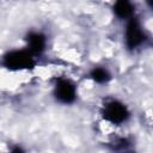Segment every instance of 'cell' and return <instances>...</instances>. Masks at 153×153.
<instances>
[{"mask_svg":"<svg viewBox=\"0 0 153 153\" xmlns=\"http://www.w3.org/2000/svg\"><path fill=\"white\" fill-rule=\"evenodd\" d=\"M126 41L129 48H137L143 42V31L137 20H134V18L129 19V23L127 25L126 30Z\"/></svg>","mask_w":153,"mask_h":153,"instance_id":"7a4b0ae2","label":"cell"},{"mask_svg":"<svg viewBox=\"0 0 153 153\" xmlns=\"http://www.w3.org/2000/svg\"><path fill=\"white\" fill-rule=\"evenodd\" d=\"M30 53H42L45 47V37L39 32H32L27 38Z\"/></svg>","mask_w":153,"mask_h":153,"instance_id":"5b68a950","label":"cell"},{"mask_svg":"<svg viewBox=\"0 0 153 153\" xmlns=\"http://www.w3.org/2000/svg\"><path fill=\"white\" fill-rule=\"evenodd\" d=\"M104 117L112 123L120 124L122 122H126L128 111L123 104L118 102H111L104 106Z\"/></svg>","mask_w":153,"mask_h":153,"instance_id":"6da1fadb","label":"cell"},{"mask_svg":"<svg viewBox=\"0 0 153 153\" xmlns=\"http://www.w3.org/2000/svg\"><path fill=\"white\" fill-rule=\"evenodd\" d=\"M114 12L118 18L129 20L133 16V6L129 1H117L114 5Z\"/></svg>","mask_w":153,"mask_h":153,"instance_id":"8992f818","label":"cell"},{"mask_svg":"<svg viewBox=\"0 0 153 153\" xmlns=\"http://www.w3.org/2000/svg\"><path fill=\"white\" fill-rule=\"evenodd\" d=\"M76 90L69 80H60L55 86V97L62 103H71L75 99Z\"/></svg>","mask_w":153,"mask_h":153,"instance_id":"3957f363","label":"cell"},{"mask_svg":"<svg viewBox=\"0 0 153 153\" xmlns=\"http://www.w3.org/2000/svg\"><path fill=\"white\" fill-rule=\"evenodd\" d=\"M91 76H92V79H93L94 81H97V82H106V81L109 80V78H110L108 71H106L105 68H102V67L94 68V69L92 71V73H91Z\"/></svg>","mask_w":153,"mask_h":153,"instance_id":"52a82bcc","label":"cell"},{"mask_svg":"<svg viewBox=\"0 0 153 153\" xmlns=\"http://www.w3.org/2000/svg\"><path fill=\"white\" fill-rule=\"evenodd\" d=\"M31 54L24 50L12 51L6 56V63L11 68H25L31 63Z\"/></svg>","mask_w":153,"mask_h":153,"instance_id":"277c9868","label":"cell"}]
</instances>
